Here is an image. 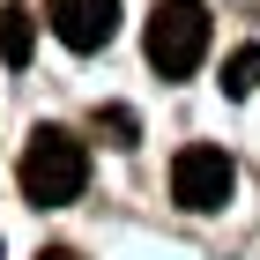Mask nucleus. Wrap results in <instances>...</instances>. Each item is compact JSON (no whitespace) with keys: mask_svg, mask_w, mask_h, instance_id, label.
Here are the masks:
<instances>
[{"mask_svg":"<svg viewBox=\"0 0 260 260\" xmlns=\"http://www.w3.org/2000/svg\"><path fill=\"white\" fill-rule=\"evenodd\" d=\"M89 186V141L67 126H38L22 149V201L30 208H67Z\"/></svg>","mask_w":260,"mask_h":260,"instance_id":"obj_1","label":"nucleus"},{"mask_svg":"<svg viewBox=\"0 0 260 260\" xmlns=\"http://www.w3.org/2000/svg\"><path fill=\"white\" fill-rule=\"evenodd\" d=\"M208 45H216V15L201 0H164L156 15H149V30H141V52H149V67L164 82H186L208 60Z\"/></svg>","mask_w":260,"mask_h":260,"instance_id":"obj_2","label":"nucleus"},{"mask_svg":"<svg viewBox=\"0 0 260 260\" xmlns=\"http://www.w3.org/2000/svg\"><path fill=\"white\" fill-rule=\"evenodd\" d=\"M231 186H238V171H231V156L208 149V141H193V149L171 156V201L193 208V216H216L223 201H231Z\"/></svg>","mask_w":260,"mask_h":260,"instance_id":"obj_3","label":"nucleus"},{"mask_svg":"<svg viewBox=\"0 0 260 260\" xmlns=\"http://www.w3.org/2000/svg\"><path fill=\"white\" fill-rule=\"evenodd\" d=\"M45 22L67 52H104L119 30V0H45Z\"/></svg>","mask_w":260,"mask_h":260,"instance_id":"obj_4","label":"nucleus"},{"mask_svg":"<svg viewBox=\"0 0 260 260\" xmlns=\"http://www.w3.org/2000/svg\"><path fill=\"white\" fill-rule=\"evenodd\" d=\"M30 52H38V15H30L22 0H8V8H0V60L30 67Z\"/></svg>","mask_w":260,"mask_h":260,"instance_id":"obj_5","label":"nucleus"},{"mask_svg":"<svg viewBox=\"0 0 260 260\" xmlns=\"http://www.w3.org/2000/svg\"><path fill=\"white\" fill-rule=\"evenodd\" d=\"M260 89V45H238L223 60V97H253Z\"/></svg>","mask_w":260,"mask_h":260,"instance_id":"obj_6","label":"nucleus"},{"mask_svg":"<svg viewBox=\"0 0 260 260\" xmlns=\"http://www.w3.org/2000/svg\"><path fill=\"white\" fill-rule=\"evenodd\" d=\"M38 260H75V253H67V245H45V253H38Z\"/></svg>","mask_w":260,"mask_h":260,"instance_id":"obj_7","label":"nucleus"}]
</instances>
